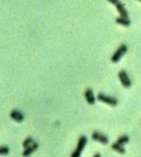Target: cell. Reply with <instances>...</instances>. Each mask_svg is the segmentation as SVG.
<instances>
[{
  "label": "cell",
  "instance_id": "1",
  "mask_svg": "<svg viewBox=\"0 0 141 157\" xmlns=\"http://www.w3.org/2000/svg\"><path fill=\"white\" fill-rule=\"evenodd\" d=\"M86 144H87V137H86V136H85V135H82V136H79V139H78V141H77V145H76V148H75V151L72 153L71 157H81L83 149L85 148Z\"/></svg>",
  "mask_w": 141,
  "mask_h": 157
},
{
  "label": "cell",
  "instance_id": "2",
  "mask_svg": "<svg viewBox=\"0 0 141 157\" xmlns=\"http://www.w3.org/2000/svg\"><path fill=\"white\" fill-rule=\"evenodd\" d=\"M127 51H128L127 45L121 44L118 49H116V52H115L114 54H113V56H111V62H113V63H118L123 55L127 53Z\"/></svg>",
  "mask_w": 141,
  "mask_h": 157
},
{
  "label": "cell",
  "instance_id": "3",
  "mask_svg": "<svg viewBox=\"0 0 141 157\" xmlns=\"http://www.w3.org/2000/svg\"><path fill=\"white\" fill-rule=\"evenodd\" d=\"M97 99L101 101L103 103H106L108 106H111V107H116L118 104V100L115 98V97H110V96H106L104 94H98L97 96Z\"/></svg>",
  "mask_w": 141,
  "mask_h": 157
},
{
  "label": "cell",
  "instance_id": "4",
  "mask_svg": "<svg viewBox=\"0 0 141 157\" xmlns=\"http://www.w3.org/2000/svg\"><path fill=\"white\" fill-rule=\"evenodd\" d=\"M118 78L120 82H121V85L125 87V88H130L131 87V80H130V78L128 76V74L125 70H120L118 73Z\"/></svg>",
  "mask_w": 141,
  "mask_h": 157
},
{
  "label": "cell",
  "instance_id": "5",
  "mask_svg": "<svg viewBox=\"0 0 141 157\" xmlns=\"http://www.w3.org/2000/svg\"><path fill=\"white\" fill-rule=\"evenodd\" d=\"M91 139H94V141H96V142H98V143L104 144V145L108 144V142H109V141H108V137H107L106 135L101 134L100 132H97V131L91 133Z\"/></svg>",
  "mask_w": 141,
  "mask_h": 157
},
{
  "label": "cell",
  "instance_id": "6",
  "mask_svg": "<svg viewBox=\"0 0 141 157\" xmlns=\"http://www.w3.org/2000/svg\"><path fill=\"white\" fill-rule=\"evenodd\" d=\"M84 96H85V100L87 101V103H88V104H91V106L95 104L96 97H95V94H94V91H93L91 88H87V89L85 90V94H84Z\"/></svg>",
  "mask_w": 141,
  "mask_h": 157
},
{
  "label": "cell",
  "instance_id": "7",
  "mask_svg": "<svg viewBox=\"0 0 141 157\" xmlns=\"http://www.w3.org/2000/svg\"><path fill=\"white\" fill-rule=\"evenodd\" d=\"M38 148H39V144H38L37 142L32 143L31 145H30V146H28V147H26L24 149H23L22 156H23V157H29L30 155H32L33 153L35 152Z\"/></svg>",
  "mask_w": 141,
  "mask_h": 157
},
{
  "label": "cell",
  "instance_id": "8",
  "mask_svg": "<svg viewBox=\"0 0 141 157\" xmlns=\"http://www.w3.org/2000/svg\"><path fill=\"white\" fill-rule=\"evenodd\" d=\"M10 118H11L13 121L20 123V122H22L23 120H24V114H23L21 111H19V110H17V109H14V110H12V111L10 112Z\"/></svg>",
  "mask_w": 141,
  "mask_h": 157
},
{
  "label": "cell",
  "instance_id": "9",
  "mask_svg": "<svg viewBox=\"0 0 141 157\" xmlns=\"http://www.w3.org/2000/svg\"><path fill=\"white\" fill-rule=\"evenodd\" d=\"M116 8H117V11L119 12L120 14V17H123V18H128V12L126 8H125V6L121 4V2H119L118 5L116 6Z\"/></svg>",
  "mask_w": 141,
  "mask_h": 157
},
{
  "label": "cell",
  "instance_id": "10",
  "mask_svg": "<svg viewBox=\"0 0 141 157\" xmlns=\"http://www.w3.org/2000/svg\"><path fill=\"white\" fill-rule=\"evenodd\" d=\"M111 148L114 149L115 152L119 153V154H125L126 153V149H125V147H123V145H120L119 143H114L111 144Z\"/></svg>",
  "mask_w": 141,
  "mask_h": 157
},
{
  "label": "cell",
  "instance_id": "11",
  "mask_svg": "<svg viewBox=\"0 0 141 157\" xmlns=\"http://www.w3.org/2000/svg\"><path fill=\"white\" fill-rule=\"evenodd\" d=\"M116 23H118L123 27H129L130 25V20L128 18H123V17H119L116 19Z\"/></svg>",
  "mask_w": 141,
  "mask_h": 157
},
{
  "label": "cell",
  "instance_id": "12",
  "mask_svg": "<svg viewBox=\"0 0 141 157\" xmlns=\"http://www.w3.org/2000/svg\"><path fill=\"white\" fill-rule=\"evenodd\" d=\"M129 141H130V139L128 135H121L117 139V143H119L120 145H125V144L129 143Z\"/></svg>",
  "mask_w": 141,
  "mask_h": 157
},
{
  "label": "cell",
  "instance_id": "13",
  "mask_svg": "<svg viewBox=\"0 0 141 157\" xmlns=\"http://www.w3.org/2000/svg\"><path fill=\"white\" fill-rule=\"evenodd\" d=\"M32 143H34V141H33V139H32V137H30V136H29V137H27V139L23 141L22 146L26 148V147H28V146H30Z\"/></svg>",
  "mask_w": 141,
  "mask_h": 157
},
{
  "label": "cell",
  "instance_id": "14",
  "mask_svg": "<svg viewBox=\"0 0 141 157\" xmlns=\"http://www.w3.org/2000/svg\"><path fill=\"white\" fill-rule=\"evenodd\" d=\"M10 152L9 147H7V146H0V156H6V155H8Z\"/></svg>",
  "mask_w": 141,
  "mask_h": 157
},
{
  "label": "cell",
  "instance_id": "15",
  "mask_svg": "<svg viewBox=\"0 0 141 157\" xmlns=\"http://www.w3.org/2000/svg\"><path fill=\"white\" fill-rule=\"evenodd\" d=\"M108 2H110L111 5H115L117 6L119 4V0H108Z\"/></svg>",
  "mask_w": 141,
  "mask_h": 157
},
{
  "label": "cell",
  "instance_id": "16",
  "mask_svg": "<svg viewBox=\"0 0 141 157\" xmlns=\"http://www.w3.org/2000/svg\"><path fill=\"white\" fill-rule=\"evenodd\" d=\"M93 157H101V156H100L99 153H96V154H95V155H94V156H93Z\"/></svg>",
  "mask_w": 141,
  "mask_h": 157
},
{
  "label": "cell",
  "instance_id": "17",
  "mask_svg": "<svg viewBox=\"0 0 141 157\" xmlns=\"http://www.w3.org/2000/svg\"><path fill=\"white\" fill-rule=\"evenodd\" d=\"M139 1H141V0H139Z\"/></svg>",
  "mask_w": 141,
  "mask_h": 157
}]
</instances>
